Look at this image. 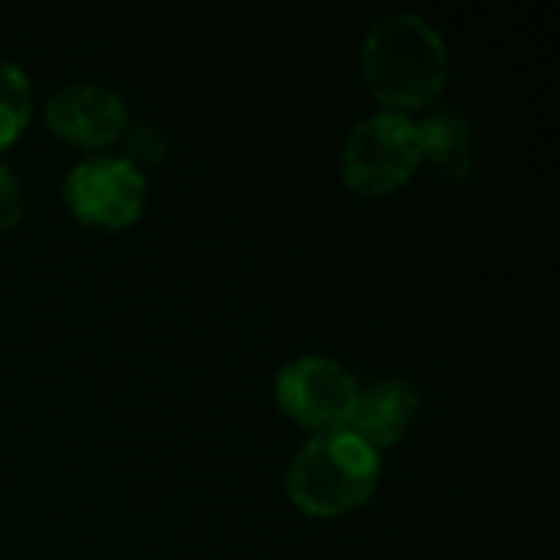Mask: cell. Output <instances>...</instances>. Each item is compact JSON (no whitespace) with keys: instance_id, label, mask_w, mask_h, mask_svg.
<instances>
[{"instance_id":"6da1fadb","label":"cell","mask_w":560,"mask_h":560,"mask_svg":"<svg viewBox=\"0 0 560 560\" xmlns=\"http://www.w3.org/2000/svg\"><path fill=\"white\" fill-rule=\"evenodd\" d=\"M364 79L390 112L433 102L446 82L450 56L440 30L420 13L400 10L381 16L361 49Z\"/></svg>"},{"instance_id":"7a4b0ae2","label":"cell","mask_w":560,"mask_h":560,"mask_svg":"<svg viewBox=\"0 0 560 560\" xmlns=\"http://www.w3.org/2000/svg\"><path fill=\"white\" fill-rule=\"evenodd\" d=\"M381 456L354 430H328L308 440L285 476L289 495L308 515H341L358 509L377 486Z\"/></svg>"},{"instance_id":"3957f363","label":"cell","mask_w":560,"mask_h":560,"mask_svg":"<svg viewBox=\"0 0 560 560\" xmlns=\"http://www.w3.org/2000/svg\"><path fill=\"white\" fill-rule=\"evenodd\" d=\"M420 164V131L404 112H374L351 128L341 151V174L361 194L400 187Z\"/></svg>"},{"instance_id":"277c9868","label":"cell","mask_w":560,"mask_h":560,"mask_svg":"<svg viewBox=\"0 0 560 560\" xmlns=\"http://www.w3.org/2000/svg\"><path fill=\"white\" fill-rule=\"evenodd\" d=\"M358 381L331 358L308 354L289 361L276 377L279 407L312 430H345L358 407Z\"/></svg>"},{"instance_id":"5b68a950","label":"cell","mask_w":560,"mask_h":560,"mask_svg":"<svg viewBox=\"0 0 560 560\" xmlns=\"http://www.w3.org/2000/svg\"><path fill=\"white\" fill-rule=\"evenodd\" d=\"M62 194L79 220L98 226H125L141 213L144 171L128 158L95 154L69 171Z\"/></svg>"},{"instance_id":"8992f818","label":"cell","mask_w":560,"mask_h":560,"mask_svg":"<svg viewBox=\"0 0 560 560\" xmlns=\"http://www.w3.org/2000/svg\"><path fill=\"white\" fill-rule=\"evenodd\" d=\"M46 121L59 138L75 144H108L125 131L128 112L115 89L98 82H72L46 102Z\"/></svg>"},{"instance_id":"52a82bcc","label":"cell","mask_w":560,"mask_h":560,"mask_svg":"<svg viewBox=\"0 0 560 560\" xmlns=\"http://www.w3.org/2000/svg\"><path fill=\"white\" fill-rule=\"evenodd\" d=\"M420 397L410 381L387 377L364 394H358V407L351 413L348 430H354L371 446H390L407 436L413 417H417Z\"/></svg>"},{"instance_id":"ba28073f","label":"cell","mask_w":560,"mask_h":560,"mask_svg":"<svg viewBox=\"0 0 560 560\" xmlns=\"http://www.w3.org/2000/svg\"><path fill=\"white\" fill-rule=\"evenodd\" d=\"M420 131V158H430V164L446 177H466L472 171V128L469 121L453 108H436L423 121H417Z\"/></svg>"},{"instance_id":"9c48e42d","label":"cell","mask_w":560,"mask_h":560,"mask_svg":"<svg viewBox=\"0 0 560 560\" xmlns=\"http://www.w3.org/2000/svg\"><path fill=\"white\" fill-rule=\"evenodd\" d=\"M30 79L26 72L10 62L0 59V148H7L26 125L30 118Z\"/></svg>"},{"instance_id":"30bf717a","label":"cell","mask_w":560,"mask_h":560,"mask_svg":"<svg viewBox=\"0 0 560 560\" xmlns=\"http://www.w3.org/2000/svg\"><path fill=\"white\" fill-rule=\"evenodd\" d=\"M125 151L135 167L141 164H158L167 154V138L154 125H131L125 135Z\"/></svg>"},{"instance_id":"8fae6325","label":"cell","mask_w":560,"mask_h":560,"mask_svg":"<svg viewBox=\"0 0 560 560\" xmlns=\"http://www.w3.org/2000/svg\"><path fill=\"white\" fill-rule=\"evenodd\" d=\"M23 217V187L10 164L0 161V230L13 226Z\"/></svg>"}]
</instances>
